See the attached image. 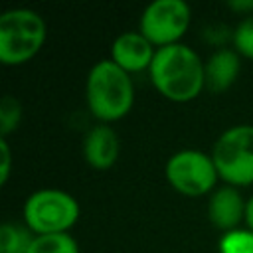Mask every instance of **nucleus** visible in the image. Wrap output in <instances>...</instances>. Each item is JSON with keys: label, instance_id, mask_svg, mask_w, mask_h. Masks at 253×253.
Masks as SVG:
<instances>
[{"label": "nucleus", "instance_id": "1", "mask_svg": "<svg viewBox=\"0 0 253 253\" xmlns=\"http://www.w3.org/2000/svg\"><path fill=\"white\" fill-rule=\"evenodd\" d=\"M148 73L156 91L176 103L196 99L206 87V63L180 42L158 47Z\"/></svg>", "mask_w": 253, "mask_h": 253}, {"label": "nucleus", "instance_id": "2", "mask_svg": "<svg viewBox=\"0 0 253 253\" xmlns=\"http://www.w3.org/2000/svg\"><path fill=\"white\" fill-rule=\"evenodd\" d=\"M85 99L91 115L101 123L123 119L134 103V85L130 73L121 69L113 59L97 61L85 81Z\"/></svg>", "mask_w": 253, "mask_h": 253}, {"label": "nucleus", "instance_id": "3", "mask_svg": "<svg viewBox=\"0 0 253 253\" xmlns=\"http://www.w3.org/2000/svg\"><path fill=\"white\" fill-rule=\"evenodd\" d=\"M47 36L45 20L30 8H10L0 16V61L20 65L32 59Z\"/></svg>", "mask_w": 253, "mask_h": 253}, {"label": "nucleus", "instance_id": "4", "mask_svg": "<svg viewBox=\"0 0 253 253\" xmlns=\"http://www.w3.org/2000/svg\"><path fill=\"white\" fill-rule=\"evenodd\" d=\"M22 213L34 235L67 233L79 217V204L65 190L42 188L26 198Z\"/></svg>", "mask_w": 253, "mask_h": 253}, {"label": "nucleus", "instance_id": "5", "mask_svg": "<svg viewBox=\"0 0 253 253\" xmlns=\"http://www.w3.org/2000/svg\"><path fill=\"white\" fill-rule=\"evenodd\" d=\"M219 178L229 186L253 184V125L225 128L211 148Z\"/></svg>", "mask_w": 253, "mask_h": 253}, {"label": "nucleus", "instance_id": "6", "mask_svg": "<svg viewBox=\"0 0 253 253\" xmlns=\"http://www.w3.org/2000/svg\"><path fill=\"white\" fill-rule=\"evenodd\" d=\"M164 176L178 194L190 198L211 194L219 178L211 154L196 148H184L174 152L166 160Z\"/></svg>", "mask_w": 253, "mask_h": 253}, {"label": "nucleus", "instance_id": "7", "mask_svg": "<svg viewBox=\"0 0 253 253\" xmlns=\"http://www.w3.org/2000/svg\"><path fill=\"white\" fill-rule=\"evenodd\" d=\"M192 20V10L184 0H154L150 2L138 22V32L156 47L178 43Z\"/></svg>", "mask_w": 253, "mask_h": 253}, {"label": "nucleus", "instance_id": "8", "mask_svg": "<svg viewBox=\"0 0 253 253\" xmlns=\"http://www.w3.org/2000/svg\"><path fill=\"white\" fill-rule=\"evenodd\" d=\"M156 49L148 38H144L138 30L119 34L111 43V59L125 69L126 73L150 69V63L156 55Z\"/></svg>", "mask_w": 253, "mask_h": 253}, {"label": "nucleus", "instance_id": "9", "mask_svg": "<svg viewBox=\"0 0 253 253\" xmlns=\"http://www.w3.org/2000/svg\"><path fill=\"white\" fill-rule=\"evenodd\" d=\"M245 204L243 196L235 186H219L210 194L208 200V217L213 227L219 231L237 229L241 221H245Z\"/></svg>", "mask_w": 253, "mask_h": 253}, {"label": "nucleus", "instance_id": "10", "mask_svg": "<svg viewBox=\"0 0 253 253\" xmlns=\"http://www.w3.org/2000/svg\"><path fill=\"white\" fill-rule=\"evenodd\" d=\"M119 152H121L119 136L109 125L101 123L87 130L83 138V156L91 168L95 170L111 168L117 162Z\"/></svg>", "mask_w": 253, "mask_h": 253}, {"label": "nucleus", "instance_id": "11", "mask_svg": "<svg viewBox=\"0 0 253 253\" xmlns=\"http://www.w3.org/2000/svg\"><path fill=\"white\" fill-rule=\"evenodd\" d=\"M241 69L239 53L231 47H219L206 61V87L213 93L229 89Z\"/></svg>", "mask_w": 253, "mask_h": 253}, {"label": "nucleus", "instance_id": "12", "mask_svg": "<svg viewBox=\"0 0 253 253\" xmlns=\"http://www.w3.org/2000/svg\"><path fill=\"white\" fill-rule=\"evenodd\" d=\"M34 237L28 225L4 221L0 227V253H28Z\"/></svg>", "mask_w": 253, "mask_h": 253}, {"label": "nucleus", "instance_id": "13", "mask_svg": "<svg viewBox=\"0 0 253 253\" xmlns=\"http://www.w3.org/2000/svg\"><path fill=\"white\" fill-rule=\"evenodd\" d=\"M28 253H79V247L69 233H49L36 235Z\"/></svg>", "mask_w": 253, "mask_h": 253}, {"label": "nucleus", "instance_id": "14", "mask_svg": "<svg viewBox=\"0 0 253 253\" xmlns=\"http://www.w3.org/2000/svg\"><path fill=\"white\" fill-rule=\"evenodd\" d=\"M219 253H253V229L237 227L225 231L217 243Z\"/></svg>", "mask_w": 253, "mask_h": 253}, {"label": "nucleus", "instance_id": "15", "mask_svg": "<svg viewBox=\"0 0 253 253\" xmlns=\"http://www.w3.org/2000/svg\"><path fill=\"white\" fill-rule=\"evenodd\" d=\"M22 121V105L14 95H4L0 99V138H6L18 128Z\"/></svg>", "mask_w": 253, "mask_h": 253}, {"label": "nucleus", "instance_id": "16", "mask_svg": "<svg viewBox=\"0 0 253 253\" xmlns=\"http://www.w3.org/2000/svg\"><path fill=\"white\" fill-rule=\"evenodd\" d=\"M233 47L239 55L253 59V12H247L233 28Z\"/></svg>", "mask_w": 253, "mask_h": 253}, {"label": "nucleus", "instance_id": "17", "mask_svg": "<svg viewBox=\"0 0 253 253\" xmlns=\"http://www.w3.org/2000/svg\"><path fill=\"white\" fill-rule=\"evenodd\" d=\"M10 166H12V150L6 138H0V184L4 186L10 178Z\"/></svg>", "mask_w": 253, "mask_h": 253}, {"label": "nucleus", "instance_id": "18", "mask_svg": "<svg viewBox=\"0 0 253 253\" xmlns=\"http://www.w3.org/2000/svg\"><path fill=\"white\" fill-rule=\"evenodd\" d=\"M245 223L249 229H253V196L245 204Z\"/></svg>", "mask_w": 253, "mask_h": 253}]
</instances>
